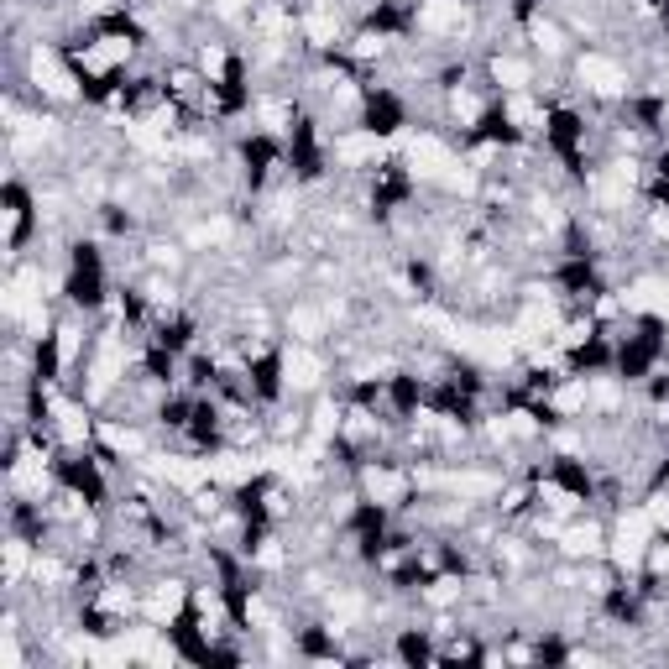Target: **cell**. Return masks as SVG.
Wrapping results in <instances>:
<instances>
[{
    "mask_svg": "<svg viewBox=\"0 0 669 669\" xmlns=\"http://www.w3.org/2000/svg\"><path fill=\"white\" fill-rule=\"evenodd\" d=\"M649 539H654V523H649V513H622V523L607 534V560L617 565V570H638L643 560H649Z\"/></svg>",
    "mask_w": 669,
    "mask_h": 669,
    "instance_id": "obj_1",
    "label": "cell"
},
{
    "mask_svg": "<svg viewBox=\"0 0 669 669\" xmlns=\"http://www.w3.org/2000/svg\"><path fill=\"white\" fill-rule=\"evenodd\" d=\"M575 79H581L586 95H602V100H617V95L633 89L628 68H622L617 58H607V53H581L575 58Z\"/></svg>",
    "mask_w": 669,
    "mask_h": 669,
    "instance_id": "obj_2",
    "label": "cell"
},
{
    "mask_svg": "<svg viewBox=\"0 0 669 669\" xmlns=\"http://www.w3.org/2000/svg\"><path fill=\"white\" fill-rule=\"evenodd\" d=\"M27 79H32V89H37V95H48V100H74L79 95V79L74 74H68V68H63V58L53 53V48H42V42H37V48L27 53Z\"/></svg>",
    "mask_w": 669,
    "mask_h": 669,
    "instance_id": "obj_3",
    "label": "cell"
},
{
    "mask_svg": "<svg viewBox=\"0 0 669 669\" xmlns=\"http://www.w3.org/2000/svg\"><path fill=\"white\" fill-rule=\"evenodd\" d=\"M403 157H408V173L429 178V183H445V173L455 168V152L440 142V136H408Z\"/></svg>",
    "mask_w": 669,
    "mask_h": 669,
    "instance_id": "obj_4",
    "label": "cell"
},
{
    "mask_svg": "<svg viewBox=\"0 0 669 669\" xmlns=\"http://www.w3.org/2000/svg\"><path fill=\"white\" fill-rule=\"evenodd\" d=\"M126 377V340L121 335H105L95 361H89V398H105V392Z\"/></svg>",
    "mask_w": 669,
    "mask_h": 669,
    "instance_id": "obj_5",
    "label": "cell"
},
{
    "mask_svg": "<svg viewBox=\"0 0 669 669\" xmlns=\"http://www.w3.org/2000/svg\"><path fill=\"white\" fill-rule=\"evenodd\" d=\"M466 27H471L466 0H424L419 6V32H429V37H460Z\"/></svg>",
    "mask_w": 669,
    "mask_h": 669,
    "instance_id": "obj_6",
    "label": "cell"
},
{
    "mask_svg": "<svg viewBox=\"0 0 669 669\" xmlns=\"http://www.w3.org/2000/svg\"><path fill=\"white\" fill-rule=\"evenodd\" d=\"M361 492L372 497L377 507H398V502H408V492H413V476L398 471V466H366V471H361Z\"/></svg>",
    "mask_w": 669,
    "mask_h": 669,
    "instance_id": "obj_7",
    "label": "cell"
},
{
    "mask_svg": "<svg viewBox=\"0 0 669 669\" xmlns=\"http://www.w3.org/2000/svg\"><path fill=\"white\" fill-rule=\"evenodd\" d=\"M283 382L293 392H314L319 382H325V356L314 351V345H288V356H283Z\"/></svg>",
    "mask_w": 669,
    "mask_h": 669,
    "instance_id": "obj_8",
    "label": "cell"
},
{
    "mask_svg": "<svg viewBox=\"0 0 669 669\" xmlns=\"http://www.w3.org/2000/svg\"><path fill=\"white\" fill-rule=\"evenodd\" d=\"M189 607V591H183V581H157L147 596H142V612L152 628H168V622Z\"/></svg>",
    "mask_w": 669,
    "mask_h": 669,
    "instance_id": "obj_9",
    "label": "cell"
},
{
    "mask_svg": "<svg viewBox=\"0 0 669 669\" xmlns=\"http://www.w3.org/2000/svg\"><path fill=\"white\" fill-rule=\"evenodd\" d=\"M560 544H565L570 560H602L607 555L602 523H570V528H560Z\"/></svg>",
    "mask_w": 669,
    "mask_h": 669,
    "instance_id": "obj_10",
    "label": "cell"
},
{
    "mask_svg": "<svg viewBox=\"0 0 669 669\" xmlns=\"http://www.w3.org/2000/svg\"><path fill=\"white\" fill-rule=\"evenodd\" d=\"M262 466H267V460H257V455H241V450H230V455H215V460H210V476L220 481V487H241V481L262 476Z\"/></svg>",
    "mask_w": 669,
    "mask_h": 669,
    "instance_id": "obj_11",
    "label": "cell"
},
{
    "mask_svg": "<svg viewBox=\"0 0 669 669\" xmlns=\"http://www.w3.org/2000/svg\"><path fill=\"white\" fill-rule=\"evenodd\" d=\"M95 440L110 450V460H126V455H147V440H142V434H136L131 424H115V419L95 424Z\"/></svg>",
    "mask_w": 669,
    "mask_h": 669,
    "instance_id": "obj_12",
    "label": "cell"
},
{
    "mask_svg": "<svg viewBox=\"0 0 669 669\" xmlns=\"http://www.w3.org/2000/svg\"><path fill=\"white\" fill-rule=\"evenodd\" d=\"M53 424H58V434L68 445H84L89 434H95V424L84 419V408L79 403H63V398H53Z\"/></svg>",
    "mask_w": 669,
    "mask_h": 669,
    "instance_id": "obj_13",
    "label": "cell"
},
{
    "mask_svg": "<svg viewBox=\"0 0 669 669\" xmlns=\"http://www.w3.org/2000/svg\"><path fill=\"white\" fill-rule=\"evenodd\" d=\"M298 32L309 37V48H335L340 42V16L335 11H309L304 21H298Z\"/></svg>",
    "mask_w": 669,
    "mask_h": 669,
    "instance_id": "obj_14",
    "label": "cell"
},
{
    "mask_svg": "<svg viewBox=\"0 0 669 669\" xmlns=\"http://www.w3.org/2000/svg\"><path fill=\"white\" fill-rule=\"evenodd\" d=\"M387 152V142L377 131H366V136H345V142H335V157L340 163H377V157Z\"/></svg>",
    "mask_w": 669,
    "mask_h": 669,
    "instance_id": "obj_15",
    "label": "cell"
},
{
    "mask_svg": "<svg viewBox=\"0 0 669 669\" xmlns=\"http://www.w3.org/2000/svg\"><path fill=\"white\" fill-rule=\"evenodd\" d=\"M492 79L507 89V95H523V89L534 84V68H528L523 58H502V53H497V58H492Z\"/></svg>",
    "mask_w": 669,
    "mask_h": 669,
    "instance_id": "obj_16",
    "label": "cell"
},
{
    "mask_svg": "<svg viewBox=\"0 0 669 669\" xmlns=\"http://www.w3.org/2000/svg\"><path fill=\"white\" fill-rule=\"evenodd\" d=\"M502 115H507L518 131H539V126H544V110L528 100V89H523V95H507V100H502Z\"/></svg>",
    "mask_w": 669,
    "mask_h": 669,
    "instance_id": "obj_17",
    "label": "cell"
},
{
    "mask_svg": "<svg viewBox=\"0 0 669 669\" xmlns=\"http://www.w3.org/2000/svg\"><path fill=\"white\" fill-rule=\"evenodd\" d=\"M32 544L27 539H6V586H21L32 575Z\"/></svg>",
    "mask_w": 669,
    "mask_h": 669,
    "instance_id": "obj_18",
    "label": "cell"
},
{
    "mask_svg": "<svg viewBox=\"0 0 669 669\" xmlns=\"http://www.w3.org/2000/svg\"><path fill=\"white\" fill-rule=\"evenodd\" d=\"M95 607H100L105 617H131L136 607H142V596H136L131 586H105V591L95 596Z\"/></svg>",
    "mask_w": 669,
    "mask_h": 669,
    "instance_id": "obj_19",
    "label": "cell"
},
{
    "mask_svg": "<svg viewBox=\"0 0 669 669\" xmlns=\"http://www.w3.org/2000/svg\"><path fill=\"white\" fill-rule=\"evenodd\" d=\"M325 319H330L325 309H304V304H298V309L288 314V330H293L298 340H304V345H314L319 335H325Z\"/></svg>",
    "mask_w": 669,
    "mask_h": 669,
    "instance_id": "obj_20",
    "label": "cell"
},
{
    "mask_svg": "<svg viewBox=\"0 0 669 669\" xmlns=\"http://www.w3.org/2000/svg\"><path fill=\"white\" fill-rule=\"evenodd\" d=\"M79 351H84V330L68 319V325H58V366H63V372L79 361Z\"/></svg>",
    "mask_w": 669,
    "mask_h": 669,
    "instance_id": "obj_21",
    "label": "cell"
},
{
    "mask_svg": "<svg viewBox=\"0 0 669 669\" xmlns=\"http://www.w3.org/2000/svg\"><path fill=\"white\" fill-rule=\"evenodd\" d=\"M534 492H539L544 507H555V513H570V507H581V497H575L570 487H560V481H539Z\"/></svg>",
    "mask_w": 669,
    "mask_h": 669,
    "instance_id": "obj_22",
    "label": "cell"
},
{
    "mask_svg": "<svg viewBox=\"0 0 669 669\" xmlns=\"http://www.w3.org/2000/svg\"><path fill=\"white\" fill-rule=\"evenodd\" d=\"M534 48H539L544 58H560V53H565V32L555 27V21H534Z\"/></svg>",
    "mask_w": 669,
    "mask_h": 669,
    "instance_id": "obj_23",
    "label": "cell"
},
{
    "mask_svg": "<svg viewBox=\"0 0 669 669\" xmlns=\"http://www.w3.org/2000/svg\"><path fill=\"white\" fill-rule=\"evenodd\" d=\"M450 115L460 126H476L481 121V100L471 95V89H450Z\"/></svg>",
    "mask_w": 669,
    "mask_h": 669,
    "instance_id": "obj_24",
    "label": "cell"
},
{
    "mask_svg": "<svg viewBox=\"0 0 669 669\" xmlns=\"http://www.w3.org/2000/svg\"><path fill=\"white\" fill-rule=\"evenodd\" d=\"M649 523H654V534H669V492H659V497H649Z\"/></svg>",
    "mask_w": 669,
    "mask_h": 669,
    "instance_id": "obj_25",
    "label": "cell"
},
{
    "mask_svg": "<svg viewBox=\"0 0 669 669\" xmlns=\"http://www.w3.org/2000/svg\"><path fill=\"white\" fill-rule=\"evenodd\" d=\"M351 53H356V58H382V53H387V37H382V32H361Z\"/></svg>",
    "mask_w": 669,
    "mask_h": 669,
    "instance_id": "obj_26",
    "label": "cell"
},
{
    "mask_svg": "<svg viewBox=\"0 0 669 669\" xmlns=\"http://www.w3.org/2000/svg\"><path fill=\"white\" fill-rule=\"evenodd\" d=\"M314 429H319V434H335V429H340V408H335V403H319Z\"/></svg>",
    "mask_w": 669,
    "mask_h": 669,
    "instance_id": "obj_27",
    "label": "cell"
},
{
    "mask_svg": "<svg viewBox=\"0 0 669 669\" xmlns=\"http://www.w3.org/2000/svg\"><path fill=\"white\" fill-rule=\"evenodd\" d=\"M152 262L157 267H178V246H152Z\"/></svg>",
    "mask_w": 669,
    "mask_h": 669,
    "instance_id": "obj_28",
    "label": "cell"
},
{
    "mask_svg": "<svg viewBox=\"0 0 669 669\" xmlns=\"http://www.w3.org/2000/svg\"><path fill=\"white\" fill-rule=\"evenodd\" d=\"M79 11L84 16H100V11H110V0H79Z\"/></svg>",
    "mask_w": 669,
    "mask_h": 669,
    "instance_id": "obj_29",
    "label": "cell"
}]
</instances>
